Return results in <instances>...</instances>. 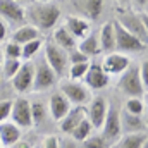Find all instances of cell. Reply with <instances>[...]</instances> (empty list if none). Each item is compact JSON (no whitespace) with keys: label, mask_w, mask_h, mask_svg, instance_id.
Returning <instances> with one entry per match:
<instances>
[{"label":"cell","mask_w":148,"mask_h":148,"mask_svg":"<svg viewBox=\"0 0 148 148\" xmlns=\"http://www.w3.org/2000/svg\"><path fill=\"white\" fill-rule=\"evenodd\" d=\"M62 17V10L53 2H33L26 9V21L35 26L38 31H50L53 29Z\"/></svg>","instance_id":"6da1fadb"},{"label":"cell","mask_w":148,"mask_h":148,"mask_svg":"<svg viewBox=\"0 0 148 148\" xmlns=\"http://www.w3.org/2000/svg\"><path fill=\"white\" fill-rule=\"evenodd\" d=\"M126 31H129L131 35L140 38L143 43H147L148 40V21H147V10H133V9H126L122 10L117 19H115Z\"/></svg>","instance_id":"7a4b0ae2"},{"label":"cell","mask_w":148,"mask_h":148,"mask_svg":"<svg viewBox=\"0 0 148 148\" xmlns=\"http://www.w3.org/2000/svg\"><path fill=\"white\" fill-rule=\"evenodd\" d=\"M117 88L119 91L131 98V97H140L143 98L145 93H147V86L141 83L140 79V74H138V66H129L124 73L121 74L119 77V83H117Z\"/></svg>","instance_id":"3957f363"},{"label":"cell","mask_w":148,"mask_h":148,"mask_svg":"<svg viewBox=\"0 0 148 148\" xmlns=\"http://www.w3.org/2000/svg\"><path fill=\"white\" fill-rule=\"evenodd\" d=\"M43 59L47 60V64L53 69V73L57 74V77H62L67 74L69 67V52L62 50L60 47H57L52 40L45 41L43 47Z\"/></svg>","instance_id":"277c9868"},{"label":"cell","mask_w":148,"mask_h":148,"mask_svg":"<svg viewBox=\"0 0 148 148\" xmlns=\"http://www.w3.org/2000/svg\"><path fill=\"white\" fill-rule=\"evenodd\" d=\"M114 31H115V48L121 53H140L147 50V43H143L140 38L126 31L117 21H114Z\"/></svg>","instance_id":"5b68a950"},{"label":"cell","mask_w":148,"mask_h":148,"mask_svg":"<svg viewBox=\"0 0 148 148\" xmlns=\"http://www.w3.org/2000/svg\"><path fill=\"white\" fill-rule=\"evenodd\" d=\"M33 66H35V76H33V90L35 91H48L59 83L57 74L47 64L43 55L36 62H33Z\"/></svg>","instance_id":"8992f818"},{"label":"cell","mask_w":148,"mask_h":148,"mask_svg":"<svg viewBox=\"0 0 148 148\" xmlns=\"http://www.w3.org/2000/svg\"><path fill=\"white\" fill-rule=\"evenodd\" d=\"M59 90L71 102V105H83V107H86L88 102H90V98H91V93H90L91 90L84 83H81V81L64 79L60 83V88Z\"/></svg>","instance_id":"52a82bcc"},{"label":"cell","mask_w":148,"mask_h":148,"mask_svg":"<svg viewBox=\"0 0 148 148\" xmlns=\"http://www.w3.org/2000/svg\"><path fill=\"white\" fill-rule=\"evenodd\" d=\"M102 136L114 145L115 141H119V138L122 136V129H121V110L115 105H109V110L105 115V121L102 124Z\"/></svg>","instance_id":"ba28073f"},{"label":"cell","mask_w":148,"mask_h":148,"mask_svg":"<svg viewBox=\"0 0 148 148\" xmlns=\"http://www.w3.org/2000/svg\"><path fill=\"white\" fill-rule=\"evenodd\" d=\"M10 122H14L17 127L21 129H28L33 127V121H31V103L28 98L21 97L12 100V109H10Z\"/></svg>","instance_id":"9c48e42d"},{"label":"cell","mask_w":148,"mask_h":148,"mask_svg":"<svg viewBox=\"0 0 148 148\" xmlns=\"http://www.w3.org/2000/svg\"><path fill=\"white\" fill-rule=\"evenodd\" d=\"M0 19L7 24L21 26L26 23V7L16 0H0Z\"/></svg>","instance_id":"30bf717a"},{"label":"cell","mask_w":148,"mask_h":148,"mask_svg":"<svg viewBox=\"0 0 148 148\" xmlns=\"http://www.w3.org/2000/svg\"><path fill=\"white\" fill-rule=\"evenodd\" d=\"M109 110V102L105 97L98 95V97H91L88 105H86V119L90 121V124L93 126V129H100L105 115Z\"/></svg>","instance_id":"8fae6325"},{"label":"cell","mask_w":148,"mask_h":148,"mask_svg":"<svg viewBox=\"0 0 148 148\" xmlns=\"http://www.w3.org/2000/svg\"><path fill=\"white\" fill-rule=\"evenodd\" d=\"M33 76H35V66L31 60H24L17 73L10 77V83H12V88L17 91V93H28L33 90Z\"/></svg>","instance_id":"7c38bea8"},{"label":"cell","mask_w":148,"mask_h":148,"mask_svg":"<svg viewBox=\"0 0 148 148\" xmlns=\"http://www.w3.org/2000/svg\"><path fill=\"white\" fill-rule=\"evenodd\" d=\"M100 66L109 76H121L131 66V59L129 55L121 53V52H109L100 62Z\"/></svg>","instance_id":"4fadbf2b"},{"label":"cell","mask_w":148,"mask_h":148,"mask_svg":"<svg viewBox=\"0 0 148 148\" xmlns=\"http://www.w3.org/2000/svg\"><path fill=\"white\" fill-rule=\"evenodd\" d=\"M83 81H84V84H86L90 90H95V91H97V90H103V88L109 86L110 76L102 69V66H100L98 62H90L88 71L84 74Z\"/></svg>","instance_id":"5bb4252c"},{"label":"cell","mask_w":148,"mask_h":148,"mask_svg":"<svg viewBox=\"0 0 148 148\" xmlns=\"http://www.w3.org/2000/svg\"><path fill=\"white\" fill-rule=\"evenodd\" d=\"M71 5L79 17L88 21L98 19L103 12V0H71Z\"/></svg>","instance_id":"9a60e30c"},{"label":"cell","mask_w":148,"mask_h":148,"mask_svg":"<svg viewBox=\"0 0 148 148\" xmlns=\"http://www.w3.org/2000/svg\"><path fill=\"white\" fill-rule=\"evenodd\" d=\"M47 107H48V115L53 119V121H60L67 112L71 110V102L64 97V93L60 90H55L50 97H48V102H47Z\"/></svg>","instance_id":"2e32d148"},{"label":"cell","mask_w":148,"mask_h":148,"mask_svg":"<svg viewBox=\"0 0 148 148\" xmlns=\"http://www.w3.org/2000/svg\"><path fill=\"white\" fill-rule=\"evenodd\" d=\"M84 117H86V107H83V105H73L71 110L59 121V127H60L62 134L69 136V134L73 133V129L84 119Z\"/></svg>","instance_id":"e0dca14e"},{"label":"cell","mask_w":148,"mask_h":148,"mask_svg":"<svg viewBox=\"0 0 148 148\" xmlns=\"http://www.w3.org/2000/svg\"><path fill=\"white\" fill-rule=\"evenodd\" d=\"M62 26L73 35L77 41L83 40L91 29H90V21L84 19V17H79V16H67L62 23Z\"/></svg>","instance_id":"ac0fdd59"},{"label":"cell","mask_w":148,"mask_h":148,"mask_svg":"<svg viewBox=\"0 0 148 148\" xmlns=\"http://www.w3.org/2000/svg\"><path fill=\"white\" fill-rule=\"evenodd\" d=\"M121 129H122V134L141 133V131H147V121L143 115H134L124 110L121 112Z\"/></svg>","instance_id":"d6986e66"},{"label":"cell","mask_w":148,"mask_h":148,"mask_svg":"<svg viewBox=\"0 0 148 148\" xmlns=\"http://www.w3.org/2000/svg\"><path fill=\"white\" fill-rule=\"evenodd\" d=\"M23 136V129L17 127L14 122L5 121L0 122V143L2 147H14Z\"/></svg>","instance_id":"ffe728a7"},{"label":"cell","mask_w":148,"mask_h":148,"mask_svg":"<svg viewBox=\"0 0 148 148\" xmlns=\"http://www.w3.org/2000/svg\"><path fill=\"white\" fill-rule=\"evenodd\" d=\"M52 41L57 45V47H60L62 50H66V52H71L74 50L76 47H77V40L60 24V26H55L53 28V33H52Z\"/></svg>","instance_id":"44dd1931"},{"label":"cell","mask_w":148,"mask_h":148,"mask_svg":"<svg viewBox=\"0 0 148 148\" xmlns=\"http://www.w3.org/2000/svg\"><path fill=\"white\" fill-rule=\"evenodd\" d=\"M81 53H84L88 59L90 57H97L98 53H102V48H100V41H98V33H88L83 40L77 41V47H76Z\"/></svg>","instance_id":"7402d4cb"},{"label":"cell","mask_w":148,"mask_h":148,"mask_svg":"<svg viewBox=\"0 0 148 148\" xmlns=\"http://www.w3.org/2000/svg\"><path fill=\"white\" fill-rule=\"evenodd\" d=\"M98 41L102 52H114L115 48V31H114V21H107L100 31H98Z\"/></svg>","instance_id":"603a6c76"},{"label":"cell","mask_w":148,"mask_h":148,"mask_svg":"<svg viewBox=\"0 0 148 148\" xmlns=\"http://www.w3.org/2000/svg\"><path fill=\"white\" fill-rule=\"evenodd\" d=\"M36 38H41V33L38 31L35 26H31V24H21V26L16 28V31L12 33L10 40L14 43H17V45H24V43H28L31 40H36Z\"/></svg>","instance_id":"cb8c5ba5"},{"label":"cell","mask_w":148,"mask_h":148,"mask_svg":"<svg viewBox=\"0 0 148 148\" xmlns=\"http://www.w3.org/2000/svg\"><path fill=\"white\" fill-rule=\"evenodd\" d=\"M148 140V133L147 131H141V133H127V134H122L119 138V148H141L147 145Z\"/></svg>","instance_id":"d4e9b609"},{"label":"cell","mask_w":148,"mask_h":148,"mask_svg":"<svg viewBox=\"0 0 148 148\" xmlns=\"http://www.w3.org/2000/svg\"><path fill=\"white\" fill-rule=\"evenodd\" d=\"M29 103H31V121H33V126H41L47 121V117H48L47 102H43V100H33Z\"/></svg>","instance_id":"484cf974"},{"label":"cell","mask_w":148,"mask_h":148,"mask_svg":"<svg viewBox=\"0 0 148 148\" xmlns=\"http://www.w3.org/2000/svg\"><path fill=\"white\" fill-rule=\"evenodd\" d=\"M43 48V40L36 38V40H31L24 45H21V59L23 60H31L33 57H36L40 53V50Z\"/></svg>","instance_id":"4316f807"},{"label":"cell","mask_w":148,"mask_h":148,"mask_svg":"<svg viewBox=\"0 0 148 148\" xmlns=\"http://www.w3.org/2000/svg\"><path fill=\"white\" fill-rule=\"evenodd\" d=\"M93 131H95V129H93V126H91V124H90V121L84 117V119H83V121H81V122H79V124L73 129V133H71L69 136L73 138L76 143H81V141H84V140L93 133Z\"/></svg>","instance_id":"83f0119b"},{"label":"cell","mask_w":148,"mask_h":148,"mask_svg":"<svg viewBox=\"0 0 148 148\" xmlns=\"http://www.w3.org/2000/svg\"><path fill=\"white\" fill-rule=\"evenodd\" d=\"M90 62H91V60L77 62V64H69V67H67V79H71V81H83L84 74L88 71Z\"/></svg>","instance_id":"f1b7e54d"},{"label":"cell","mask_w":148,"mask_h":148,"mask_svg":"<svg viewBox=\"0 0 148 148\" xmlns=\"http://www.w3.org/2000/svg\"><path fill=\"white\" fill-rule=\"evenodd\" d=\"M124 110L129 114H134V115H143L145 114V100L140 97H131L126 100Z\"/></svg>","instance_id":"f546056e"},{"label":"cell","mask_w":148,"mask_h":148,"mask_svg":"<svg viewBox=\"0 0 148 148\" xmlns=\"http://www.w3.org/2000/svg\"><path fill=\"white\" fill-rule=\"evenodd\" d=\"M23 64V60L21 59H2V74H3V77H7V79H10L14 74L17 73V69H19V66Z\"/></svg>","instance_id":"4dcf8cb0"},{"label":"cell","mask_w":148,"mask_h":148,"mask_svg":"<svg viewBox=\"0 0 148 148\" xmlns=\"http://www.w3.org/2000/svg\"><path fill=\"white\" fill-rule=\"evenodd\" d=\"M83 143V148H109L110 147V143L102 136V134H95V133H91L84 141H81Z\"/></svg>","instance_id":"1f68e13d"},{"label":"cell","mask_w":148,"mask_h":148,"mask_svg":"<svg viewBox=\"0 0 148 148\" xmlns=\"http://www.w3.org/2000/svg\"><path fill=\"white\" fill-rule=\"evenodd\" d=\"M3 57L5 59H21V45H17L12 40H9L3 45Z\"/></svg>","instance_id":"d6a6232c"},{"label":"cell","mask_w":148,"mask_h":148,"mask_svg":"<svg viewBox=\"0 0 148 148\" xmlns=\"http://www.w3.org/2000/svg\"><path fill=\"white\" fill-rule=\"evenodd\" d=\"M12 109V100H0V122L9 121Z\"/></svg>","instance_id":"836d02e7"},{"label":"cell","mask_w":148,"mask_h":148,"mask_svg":"<svg viewBox=\"0 0 148 148\" xmlns=\"http://www.w3.org/2000/svg\"><path fill=\"white\" fill-rule=\"evenodd\" d=\"M86 60H90L84 53H81L77 48H74L69 52V64H77V62H86Z\"/></svg>","instance_id":"e575fe53"},{"label":"cell","mask_w":148,"mask_h":148,"mask_svg":"<svg viewBox=\"0 0 148 148\" xmlns=\"http://www.w3.org/2000/svg\"><path fill=\"white\" fill-rule=\"evenodd\" d=\"M138 74H140L141 83L145 86H148V62L147 60H141V64L138 66Z\"/></svg>","instance_id":"d590c367"},{"label":"cell","mask_w":148,"mask_h":148,"mask_svg":"<svg viewBox=\"0 0 148 148\" xmlns=\"http://www.w3.org/2000/svg\"><path fill=\"white\" fill-rule=\"evenodd\" d=\"M41 148H59V136L50 134L41 141Z\"/></svg>","instance_id":"8d00e7d4"},{"label":"cell","mask_w":148,"mask_h":148,"mask_svg":"<svg viewBox=\"0 0 148 148\" xmlns=\"http://www.w3.org/2000/svg\"><path fill=\"white\" fill-rule=\"evenodd\" d=\"M76 141H74L71 136H66V138H59V148H76Z\"/></svg>","instance_id":"74e56055"},{"label":"cell","mask_w":148,"mask_h":148,"mask_svg":"<svg viewBox=\"0 0 148 148\" xmlns=\"http://www.w3.org/2000/svg\"><path fill=\"white\" fill-rule=\"evenodd\" d=\"M148 0H131V7H134L133 10H147Z\"/></svg>","instance_id":"f35d334b"},{"label":"cell","mask_w":148,"mask_h":148,"mask_svg":"<svg viewBox=\"0 0 148 148\" xmlns=\"http://www.w3.org/2000/svg\"><path fill=\"white\" fill-rule=\"evenodd\" d=\"M7 33H9V24L3 19H0V41H3L7 38Z\"/></svg>","instance_id":"ab89813d"},{"label":"cell","mask_w":148,"mask_h":148,"mask_svg":"<svg viewBox=\"0 0 148 148\" xmlns=\"http://www.w3.org/2000/svg\"><path fill=\"white\" fill-rule=\"evenodd\" d=\"M117 2V5L122 9V10H126V9H131V0H115Z\"/></svg>","instance_id":"60d3db41"},{"label":"cell","mask_w":148,"mask_h":148,"mask_svg":"<svg viewBox=\"0 0 148 148\" xmlns=\"http://www.w3.org/2000/svg\"><path fill=\"white\" fill-rule=\"evenodd\" d=\"M35 2H52V0H35Z\"/></svg>","instance_id":"b9f144b4"},{"label":"cell","mask_w":148,"mask_h":148,"mask_svg":"<svg viewBox=\"0 0 148 148\" xmlns=\"http://www.w3.org/2000/svg\"><path fill=\"white\" fill-rule=\"evenodd\" d=\"M109 148H119V147H117V145H110Z\"/></svg>","instance_id":"7bdbcfd3"},{"label":"cell","mask_w":148,"mask_h":148,"mask_svg":"<svg viewBox=\"0 0 148 148\" xmlns=\"http://www.w3.org/2000/svg\"><path fill=\"white\" fill-rule=\"evenodd\" d=\"M31 148H41V145H36V147H31Z\"/></svg>","instance_id":"ee69618b"},{"label":"cell","mask_w":148,"mask_h":148,"mask_svg":"<svg viewBox=\"0 0 148 148\" xmlns=\"http://www.w3.org/2000/svg\"><path fill=\"white\" fill-rule=\"evenodd\" d=\"M16 2H19V3H21V2H26V0H16Z\"/></svg>","instance_id":"f6af8a7d"},{"label":"cell","mask_w":148,"mask_h":148,"mask_svg":"<svg viewBox=\"0 0 148 148\" xmlns=\"http://www.w3.org/2000/svg\"><path fill=\"white\" fill-rule=\"evenodd\" d=\"M0 64H2V55H0Z\"/></svg>","instance_id":"bcb514c9"},{"label":"cell","mask_w":148,"mask_h":148,"mask_svg":"<svg viewBox=\"0 0 148 148\" xmlns=\"http://www.w3.org/2000/svg\"><path fill=\"white\" fill-rule=\"evenodd\" d=\"M141 148H148V147H147V145H145V147H141Z\"/></svg>","instance_id":"7dc6e473"},{"label":"cell","mask_w":148,"mask_h":148,"mask_svg":"<svg viewBox=\"0 0 148 148\" xmlns=\"http://www.w3.org/2000/svg\"><path fill=\"white\" fill-rule=\"evenodd\" d=\"M0 81H2V74H0Z\"/></svg>","instance_id":"c3c4849f"},{"label":"cell","mask_w":148,"mask_h":148,"mask_svg":"<svg viewBox=\"0 0 148 148\" xmlns=\"http://www.w3.org/2000/svg\"><path fill=\"white\" fill-rule=\"evenodd\" d=\"M0 148H2V143H0Z\"/></svg>","instance_id":"681fc988"}]
</instances>
